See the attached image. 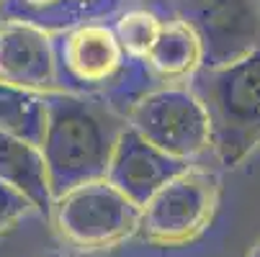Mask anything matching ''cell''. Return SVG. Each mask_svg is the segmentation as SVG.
I'll use <instances>...</instances> for the list:
<instances>
[{
    "label": "cell",
    "mask_w": 260,
    "mask_h": 257,
    "mask_svg": "<svg viewBox=\"0 0 260 257\" xmlns=\"http://www.w3.org/2000/svg\"><path fill=\"white\" fill-rule=\"evenodd\" d=\"M47 126L42 155L47 162L52 198H62L85 182L106 180L116 141L126 121L95 95L44 93Z\"/></svg>",
    "instance_id": "6da1fadb"
},
{
    "label": "cell",
    "mask_w": 260,
    "mask_h": 257,
    "mask_svg": "<svg viewBox=\"0 0 260 257\" xmlns=\"http://www.w3.org/2000/svg\"><path fill=\"white\" fill-rule=\"evenodd\" d=\"M209 119L216 160L237 167L260 150V49L221 67H201L185 83Z\"/></svg>",
    "instance_id": "7a4b0ae2"
},
{
    "label": "cell",
    "mask_w": 260,
    "mask_h": 257,
    "mask_svg": "<svg viewBox=\"0 0 260 257\" xmlns=\"http://www.w3.org/2000/svg\"><path fill=\"white\" fill-rule=\"evenodd\" d=\"M219 208V177L204 167L175 175L144 203L139 234L160 247H180L199 239Z\"/></svg>",
    "instance_id": "3957f363"
},
{
    "label": "cell",
    "mask_w": 260,
    "mask_h": 257,
    "mask_svg": "<svg viewBox=\"0 0 260 257\" xmlns=\"http://www.w3.org/2000/svg\"><path fill=\"white\" fill-rule=\"evenodd\" d=\"M54 224L64 242L95 252L111 249L139 232L142 208L132 203L108 180H95L72 188L54 201Z\"/></svg>",
    "instance_id": "277c9868"
},
{
    "label": "cell",
    "mask_w": 260,
    "mask_h": 257,
    "mask_svg": "<svg viewBox=\"0 0 260 257\" xmlns=\"http://www.w3.org/2000/svg\"><path fill=\"white\" fill-rule=\"evenodd\" d=\"M126 126L183 162L211 146L209 119L188 85H162L147 93L126 114Z\"/></svg>",
    "instance_id": "5b68a950"
},
{
    "label": "cell",
    "mask_w": 260,
    "mask_h": 257,
    "mask_svg": "<svg viewBox=\"0 0 260 257\" xmlns=\"http://www.w3.org/2000/svg\"><path fill=\"white\" fill-rule=\"evenodd\" d=\"M52 49L59 90L75 95L101 98L106 90L114 88L132 59L124 52L114 26L106 21L83 23L54 33Z\"/></svg>",
    "instance_id": "8992f818"
},
{
    "label": "cell",
    "mask_w": 260,
    "mask_h": 257,
    "mask_svg": "<svg viewBox=\"0 0 260 257\" xmlns=\"http://www.w3.org/2000/svg\"><path fill=\"white\" fill-rule=\"evenodd\" d=\"M160 6L196 31L204 67L230 64L260 49L257 0H160Z\"/></svg>",
    "instance_id": "52a82bcc"
},
{
    "label": "cell",
    "mask_w": 260,
    "mask_h": 257,
    "mask_svg": "<svg viewBox=\"0 0 260 257\" xmlns=\"http://www.w3.org/2000/svg\"><path fill=\"white\" fill-rule=\"evenodd\" d=\"M188 167H191V162H183V160L165 155L162 150H157L155 144H150L126 126L116 141L106 180L114 188H119L132 203L144 208V203L165 182H170L175 175H180Z\"/></svg>",
    "instance_id": "ba28073f"
},
{
    "label": "cell",
    "mask_w": 260,
    "mask_h": 257,
    "mask_svg": "<svg viewBox=\"0 0 260 257\" xmlns=\"http://www.w3.org/2000/svg\"><path fill=\"white\" fill-rule=\"evenodd\" d=\"M0 83L34 93L59 90L52 33L18 21L0 23Z\"/></svg>",
    "instance_id": "9c48e42d"
},
{
    "label": "cell",
    "mask_w": 260,
    "mask_h": 257,
    "mask_svg": "<svg viewBox=\"0 0 260 257\" xmlns=\"http://www.w3.org/2000/svg\"><path fill=\"white\" fill-rule=\"evenodd\" d=\"M0 182L23 193L34 203L36 213H42L44 218L52 216L54 198L49 188L47 162L39 146L0 134Z\"/></svg>",
    "instance_id": "30bf717a"
},
{
    "label": "cell",
    "mask_w": 260,
    "mask_h": 257,
    "mask_svg": "<svg viewBox=\"0 0 260 257\" xmlns=\"http://www.w3.org/2000/svg\"><path fill=\"white\" fill-rule=\"evenodd\" d=\"M147 64L155 72V78L168 85L188 83L204 67V47L196 31L178 18H168L162 23L160 39L152 47Z\"/></svg>",
    "instance_id": "8fae6325"
},
{
    "label": "cell",
    "mask_w": 260,
    "mask_h": 257,
    "mask_svg": "<svg viewBox=\"0 0 260 257\" xmlns=\"http://www.w3.org/2000/svg\"><path fill=\"white\" fill-rule=\"evenodd\" d=\"M44 126H47L44 93L0 83V134L16 136L42 150Z\"/></svg>",
    "instance_id": "7c38bea8"
},
{
    "label": "cell",
    "mask_w": 260,
    "mask_h": 257,
    "mask_svg": "<svg viewBox=\"0 0 260 257\" xmlns=\"http://www.w3.org/2000/svg\"><path fill=\"white\" fill-rule=\"evenodd\" d=\"M162 23H165V18H160V13H155L152 8L134 6V8H126L124 13L116 16L114 31H116V36H119L124 52H126L132 59L147 62L152 47H155L157 39H160Z\"/></svg>",
    "instance_id": "4fadbf2b"
},
{
    "label": "cell",
    "mask_w": 260,
    "mask_h": 257,
    "mask_svg": "<svg viewBox=\"0 0 260 257\" xmlns=\"http://www.w3.org/2000/svg\"><path fill=\"white\" fill-rule=\"evenodd\" d=\"M31 211H36V208L23 193L13 191L6 182H0V234L8 232L13 224H18Z\"/></svg>",
    "instance_id": "5bb4252c"
},
{
    "label": "cell",
    "mask_w": 260,
    "mask_h": 257,
    "mask_svg": "<svg viewBox=\"0 0 260 257\" xmlns=\"http://www.w3.org/2000/svg\"><path fill=\"white\" fill-rule=\"evenodd\" d=\"M11 3H16V6H23V8H44V6L54 3V0H11Z\"/></svg>",
    "instance_id": "9a60e30c"
},
{
    "label": "cell",
    "mask_w": 260,
    "mask_h": 257,
    "mask_svg": "<svg viewBox=\"0 0 260 257\" xmlns=\"http://www.w3.org/2000/svg\"><path fill=\"white\" fill-rule=\"evenodd\" d=\"M245 257H260V239H257V242L250 247V252H247Z\"/></svg>",
    "instance_id": "2e32d148"
},
{
    "label": "cell",
    "mask_w": 260,
    "mask_h": 257,
    "mask_svg": "<svg viewBox=\"0 0 260 257\" xmlns=\"http://www.w3.org/2000/svg\"><path fill=\"white\" fill-rule=\"evenodd\" d=\"M121 3H124V6H132V8H134V6H144V3H150V0H121Z\"/></svg>",
    "instance_id": "e0dca14e"
},
{
    "label": "cell",
    "mask_w": 260,
    "mask_h": 257,
    "mask_svg": "<svg viewBox=\"0 0 260 257\" xmlns=\"http://www.w3.org/2000/svg\"><path fill=\"white\" fill-rule=\"evenodd\" d=\"M257 6H260V0H257Z\"/></svg>",
    "instance_id": "ac0fdd59"
}]
</instances>
